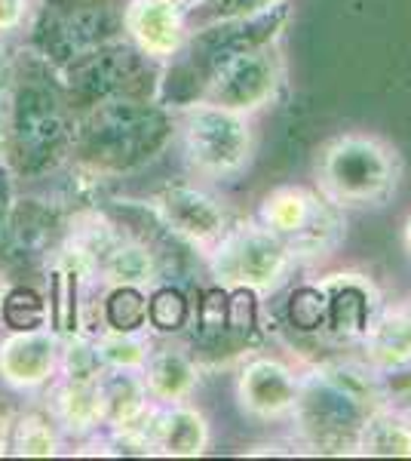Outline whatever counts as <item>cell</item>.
I'll use <instances>...</instances> for the list:
<instances>
[{
    "instance_id": "f35d334b",
    "label": "cell",
    "mask_w": 411,
    "mask_h": 461,
    "mask_svg": "<svg viewBox=\"0 0 411 461\" xmlns=\"http://www.w3.org/2000/svg\"><path fill=\"white\" fill-rule=\"evenodd\" d=\"M406 304H408V311H411V299H408V302H406Z\"/></svg>"
},
{
    "instance_id": "30bf717a",
    "label": "cell",
    "mask_w": 411,
    "mask_h": 461,
    "mask_svg": "<svg viewBox=\"0 0 411 461\" xmlns=\"http://www.w3.org/2000/svg\"><path fill=\"white\" fill-rule=\"evenodd\" d=\"M282 77H286V68H282L280 50H276V43H264V47L224 59L206 77L200 99L252 117L273 105Z\"/></svg>"
},
{
    "instance_id": "cb8c5ba5",
    "label": "cell",
    "mask_w": 411,
    "mask_h": 461,
    "mask_svg": "<svg viewBox=\"0 0 411 461\" xmlns=\"http://www.w3.org/2000/svg\"><path fill=\"white\" fill-rule=\"evenodd\" d=\"M356 456L411 458V430L387 406L371 409L356 437Z\"/></svg>"
},
{
    "instance_id": "f546056e",
    "label": "cell",
    "mask_w": 411,
    "mask_h": 461,
    "mask_svg": "<svg viewBox=\"0 0 411 461\" xmlns=\"http://www.w3.org/2000/svg\"><path fill=\"white\" fill-rule=\"evenodd\" d=\"M380 397L396 419L411 430V363L402 369H390V373H380Z\"/></svg>"
},
{
    "instance_id": "8992f818",
    "label": "cell",
    "mask_w": 411,
    "mask_h": 461,
    "mask_svg": "<svg viewBox=\"0 0 411 461\" xmlns=\"http://www.w3.org/2000/svg\"><path fill=\"white\" fill-rule=\"evenodd\" d=\"M163 68L121 37L56 74L71 111H84L108 99H160Z\"/></svg>"
},
{
    "instance_id": "ba28073f",
    "label": "cell",
    "mask_w": 411,
    "mask_h": 461,
    "mask_svg": "<svg viewBox=\"0 0 411 461\" xmlns=\"http://www.w3.org/2000/svg\"><path fill=\"white\" fill-rule=\"evenodd\" d=\"M255 219L286 240L298 262H310V258H323L335 252L347 230L341 206H335L317 188H304V185H280V188L267 191L258 203Z\"/></svg>"
},
{
    "instance_id": "44dd1931",
    "label": "cell",
    "mask_w": 411,
    "mask_h": 461,
    "mask_svg": "<svg viewBox=\"0 0 411 461\" xmlns=\"http://www.w3.org/2000/svg\"><path fill=\"white\" fill-rule=\"evenodd\" d=\"M362 357L378 369L390 373L411 363V311L408 304H380L369 330L360 339Z\"/></svg>"
},
{
    "instance_id": "836d02e7",
    "label": "cell",
    "mask_w": 411,
    "mask_h": 461,
    "mask_svg": "<svg viewBox=\"0 0 411 461\" xmlns=\"http://www.w3.org/2000/svg\"><path fill=\"white\" fill-rule=\"evenodd\" d=\"M16 80V50L6 43V37H0V99H6Z\"/></svg>"
},
{
    "instance_id": "9c48e42d",
    "label": "cell",
    "mask_w": 411,
    "mask_h": 461,
    "mask_svg": "<svg viewBox=\"0 0 411 461\" xmlns=\"http://www.w3.org/2000/svg\"><path fill=\"white\" fill-rule=\"evenodd\" d=\"M369 412V406L310 366L301 373V388L289 419L295 421L298 440L308 449L319 456H356V437Z\"/></svg>"
},
{
    "instance_id": "d4e9b609",
    "label": "cell",
    "mask_w": 411,
    "mask_h": 461,
    "mask_svg": "<svg viewBox=\"0 0 411 461\" xmlns=\"http://www.w3.org/2000/svg\"><path fill=\"white\" fill-rule=\"evenodd\" d=\"M147 293L141 286H104L99 308V330L141 332L147 330ZM95 330V332H99Z\"/></svg>"
},
{
    "instance_id": "d590c367",
    "label": "cell",
    "mask_w": 411,
    "mask_h": 461,
    "mask_svg": "<svg viewBox=\"0 0 411 461\" xmlns=\"http://www.w3.org/2000/svg\"><path fill=\"white\" fill-rule=\"evenodd\" d=\"M402 249H406V256L411 258V212L406 215V221H402Z\"/></svg>"
},
{
    "instance_id": "83f0119b",
    "label": "cell",
    "mask_w": 411,
    "mask_h": 461,
    "mask_svg": "<svg viewBox=\"0 0 411 461\" xmlns=\"http://www.w3.org/2000/svg\"><path fill=\"white\" fill-rule=\"evenodd\" d=\"M49 326V299L34 286L16 284L4 293V330H40Z\"/></svg>"
},
{
    "instance_id": "ffe728a7",
    "label": "cell",
    "mask_w": 411,
    "mask_h": 461,
    "mask_svg": "<svg viewBox=\"0 0 411 461\" xmlns=\"http://www.w3.org/2000/svg\"><path fill=\"white\" fill-rule=\"evenodd\" d=\"M99 400H102V428L111 434L141 428L154 400L147 393L145 375L132 369H104L99 375Z\"/></svg>"
},
{
    "instance_id": "4316f807",
    "label": "cell",
    "mask_w": 411,
    "mask_h": 461,
    "mask_svg": "<svg viewBox=\"0 0 411 461\" xmlns=\"http://www.w3.org/2000/svg\"><path fill=\"white\" fill-rule=\"evenodd\" d=\"M193 304L188 295L172 284H156L147 293V332L156 336H178L191 326Z\"/></svg>"
},
{
    "instance_id": "484cf974",
    "label": "cell",
    "mask_w": 411,
    "mask_h": 461,
    "mask_svg": "<svg viewBox=\"0 0 411 461\" xmlns=\"http://www.w3.org/2000/svg\"><path fill=\"white\" fill-rule=\"evenodd\" d=\"M95 351H99L104 369H132L141 373L147 357L154 351V341L147 330L141 332H117V330H99L93 332Z\"/></svg>"
},
{
    "instance_id": "d6a6232c",
    "label": "cell",
    "mask_w": 411,
    "mask_h": 461,
    "mask_svg": "<svg viewBox=\"0 0 411 461\" xmlns=\"http://www.w3.org/2000/svg\"><path fill=\"white\" fill-rule=\"evenodd\" d=\"M286 0H212L206 10H212V19H234V16H255L271 6H280Z\"/></svg>"
},
{
    "instance_id": "4dcf8cb0",
    "label": "cell",
    "mask_w": 411,
    "mask_h": 461,
    "mask_svg": "<svg viewBox=\"0 0 411 461\" xmlns=\"http://www.w3.org/2000/svg\"><path fill=\"white\" fill-rule=\"evenodd\" d=\"M37 0H0V37L25 34L28 22L34 16Z\"/></svg>"
},
{
    "instance_id": "8d00e7d4",
    "label": "cell",
    "mask_w": 411,
    "mask_h": 461,
    "mask_svg": "<svg viewBox=\"0 0 411 461\" xmlns=\"http://www.w3.org/2000/svg\"><path fill=\"white\" fill-rule=\"evenodd\" d=\"M4 293L6 289H0V330H4Z\"/></svg>"
},
{
    "instance_id": "74e56055",
    "label": "cell",
    "mask_w": 411,
    "mask_h": 461,
    "mask_svg": "<svg viewBox=\"0 0 411 461\" xmlns=\"http://www.w3.org/2000/svg\"><path fill=\"white\" fill-rule=\"evenodd\" d=\"M191 4H193V6H209L212 0H191Z\"/></svg>"
},
{
    "instance_id": "6da1fadb",
    "label": "cell",
    "mask_w": 411,
    "mask_h": 461,
    "mask_svg": "<svg viewBox=\"0 0 411 461\" xmlns=\"http://www.w3.org/2000/svg\"><path fill=\"white\" fill-rule=\"evenodd\" d=\"M6 167L19 185L56 178L68 167L74 154V111L58 74L28 47L16 53V80L6 95Z\"/></svg>"
},
{
    "instance_id": "5b68a950",
    "label": "cell",
    "mask_w": 411,
    "mask_h": 461,
    "mask_svg": "<svg viewBox=\"0 0 411 461\" xmlns=\"http://www.w3.org/2000/svg\"><path fill=\"white\" fill-rule=\"evenodd\" d=\"M178 139L184 163L193 176L209 182H228L240 176L255 158L252 117L197 99L175 108Z\"/></svg>"
},
{
    "instance_id": "5bb4252c",
    "label": "cell",
    "mask_w": 411,
    "mask_h": 461,
    "mask_svg": "<svg viewBox=\"0 0 411 461\" xmlns=\"http://www.w3.org/2000/svg\"><path fill=\"white\" fill-rule=\"evenodd\" d=\"M62 339L49 330H6L0 336V384L13 393L47 391L58 375Z\"/></svg>"
},
{
    "instance_id": "ac0fdd59",
    "label": "cell",
    "mask_w": 411,
    "mask_h": 461,
    "mask_svg": "<svg viewBox=\"0 0 411 461\" xmlns=\"http://www.w3.org/2000/svg\"><path fill=\"white\" fill-rule=\"evenodd\" d=\"M102 286H141L154 289L163 280V256L145 237L126 234L117 221V230L95 252Z\"/></svg>"
},
{
    "instance_id": "603a6c76",
    "label": "cell",
    "mask_w": 411,
    "mask_h": 461,
    "mask_svg": "<svg viewBox=\"0 0 411 461\" xmlns=\"http://www.w3.org/2000/svg\"><path fill=\"white\" fill-rule=\"evenodd\" d=\"M62 430L47 409L16 412L10 421V456L16 458H52L62 449Z\"/></svg>"
},
{
    "instance_id": "e0dca14e",
    "label": "cell",
    "mask_w": 411,
    "mask_h": 461,
    "mask_svg": "<svg viewBox=\"0 0 411 461\" xmlns=\"http://www.w3.org/2000/svg\"><path fill=\"white\" fill-rule=\"evenodd\" d=\"M65 210L47 197H16L0 262L22 265L47 258L65 234Z\"/></svg>"
},
{
    "instance_id": "8fae6325",
    "label": "cell",
    "mask_w": 411,
    "mask_h": 461,
    "mask_svg": "<svg viewBox=\"0 0 411 461\" xmlns=\"http://www.w3.org/2000/svg\"><path fill=\"white\" fill-rule=\"evenodd\" d=\"M163 230L206 256L234 225L228 203L197 182H166L151 200Z\"/></svg>"
},
{
    "instance_id": "9a60e30c",
    "label": "cell",
    "mask_w": 411,
    "mask_h": 461,
    "mask_svg": "<svg viewBox=\"0 0 411 461\" xmlns=\"http://www.w3.org/2000/svg\"><path fill=\"white\" fill-rule=\"evenodd\" d=\"M317 286L326 295V332L338 341H360L369 330V320L380 308V289L362 271L323 274Z\"/></svg>"
},
{
    "instance_id": "52a82bcc",
    "label": "cell",
    "mask_w": 411,
    "mask_h": 461,
    "mask_svg": "<svg viewBox=\"0 0 411 461\" xmlns=\"http://www.w3.org/2000/svg\"><path fill=\"white\" fill-rule=\"evenodd\" d=\"M212 280L224 289H252L271 295L289 280L298 258L282 237L267 230L258 219L234 221L228 234L206 252Z\"/></svg>"
},
{
    "instance_id": "1f68e13d",
    "label": "cell",
    "mask_w": 411,
    "mask_h": 461,
    "mask_svg": "<svg viewBox=\"0 0 411 461\" xmlns=\"http://www.w3.org/2000/svg\"><path fill=\"white\" fill-rule=\"evenodd\" d=\"M16 197H19V178L13 176V169L6 163H0V252H4L6 243V230H10Z\"/></svg>"
},
{
    "instance_id": "e575fe53",
    "label": "cell",
    "mask_w": 411,
    "mask_h": 461,
    "mask_svg": "<svg viewBox=\"0 0 411 461\" xmlns=\"http://www.w3.org/2000/svg\"><path fill=\"white\" fill-rule=\"evenodd\" d=\"M6 142H10V117H6V99H0V163H6Z\"/></svg>"
},
{
    "instance_id": "4fadbf2b",
    "label": "cell",
    "mask_w": 411,
    "mask_h": 461,
    "mask_svg": "<svg viewBox=\"0 0 411 461\" xmlns=\"http://www.w3.org/2000/svg\"><path fill=\"white\" fill-rule=\"evenodd\" d=\"M191 0H126L123 37L156 65H169L191 37Z\"/></svg>"
},
{
    "instance_id": "7402d4cb",
    "label": "cell",
    "mask_w": 411,
    "mask_h": 461,
    "mask_svg": "<svg viewBox=\"0 0 411 461\" xmlns=\"http://www.w3.org/2000/svg\"><path fill=\"white\" fill-rule=\"evenodd\" d=\"M141 375H145L154 403H188L200 384V363L197 357L182 351V348H154Z\"/></svg>"
},
{
    "instance_id": "2e32d148",
    "label": "cell",
    "mask_w": 411,
    "mask_h": 461,
    "mask_svg": "<svg viewBox=\"0 0 411 461\" xmlns=\"http://www.w3.org/2000/svg\"><path fill=\"white\" fill-rule=\"evenodd\" d=\"M132 434H138L147 443L151 456L156 452V456L169 458H197L206 456V449L212 446V425H209L206 412L191 403H154L141 428Z\"/></svg>"
},
{
    "instance_id": "d6986e66",
    "label": "cell",
    "mask_w": 411,
    "mask_h": 461,
    "mask_svg": "<svg viewBox=\"0 0 411 461\" xmlns=\"http://www.w3.org/2000/svg\"><path fill=\"white\" fill-rule=\"evenodd\" d=\"M47 412L65 437H74V440L95 437L102 428L99 382L56 375L47 388Z\"/></svg>"
},
{
    "instance_id": "277c9868",
    "label": "cell",
    "mask_w": 411,
    "mask_h": 461,
    "mask_svg": "<svg viewBox=\"0 0 411 461\" xmlns=\"http://www.w3.org/2000/svg\"><path fill=\"white\" fill-rule=\"evenodd\" d=\"M123 6L111 0H40L25 28V47L62 71L93 50L123 37Z\"/></svg>"
},
{
    "instance_id": "3957f363",
    "label": "cell",
    "mask_w": 411,
    "mask_h": 461,
    "mask_svg": "<svg viewBox=\"0 0 411 461\" xmlns=\"http://www.w3.org/2000/svg\"><path fill=\"white\" fill-rule=\"evenodd\" d=\"M399 148L384 136L347 130L319 145L313 160V182L323 197L341 210H380L402 185Z\"/></svg>"
},
{
    "instance_id": "7a4b0ae2",
    "label": "cell",
    "mask_w": 411,
    "mask_h": 461,
    "mask_svg": "<svg viewBox=\"0 0 411 461\" xmlns=\"http://www.w3.org/2000/svg\"><path fill=\"white\" fill-rule=\"evenodd\" d=\"M175 139V108L160 99H108L74 111L71 160L111 182L163 158Z\"/></svg>"
},
{
    "instance_id": "f1b7e54d",
    "label": "cell",
    "mask_w": 411,
    "mask_h": 461,
    "mask_svg": "<svg viewBox=\"0 0 411 461\" xmlns=\"http://www.w3.org/2000/svg\"><path fill=\"white\" fill-rule=\"evenodd\" d=\"M286 317L295 332H308V336L310 332H326V295L317 286V280L291 289Z\"/></svg>"
},
{
    "instance_id": "7c38bea8",
    "label": "cell",
    "mask_w": 411,
    "mask_h": 461,
    "mask_svg": "<svg viewBox=\"0 0 411 461\" xmlns=\"http://www.w3.org/2000/svg\"><path fill=\"white\" fill-rule=\"evenodd\" d=\"M301 388V373L276 354H255L237 373V409L252 421H282L291 415Z\"/></svg>"
}]
</instances>
